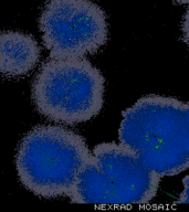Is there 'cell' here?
Instances as JSON below:
<instances>
[{"label":"cell","instance_id":"6da1fadb","mask_svg":"<svg viewBox=\"0 0 189 212\" xmlns=\"http://www.w3.org/2000/svg\"><path fill=\"white\" fill-rule=\"evenodd\" d=\"M119 142L160 177L189 170V103L147 95L123 112Z\"/></svg>","mask_w":189,"mask_h":212},{"label":"cell","instance_id":"7a4b0ae2","mask_svg":"<svg viewBox=\"0 0 189 212\" xmlns=\"http://www.w3.org/2000/svg\"><path fill=\"white\" fill-rule=\"evenodd\" d=\"M91 153L76 133L55 125H39L20 142L17 171L22 185L37 196H69Z\"/></svg>","mask_w":189,"mask_h":212},{"label":"cell","instance_id":"3957f363","mask_svg":"<svg viewBox=\"0 0 189 212\" xmlns=\"http://www.w3.org/2000/svg\"><path fill=\"white\" fill-rule=\"evenodd\" d=\"M160 179L122 142H102L93 148L69 197L74 203L147 204L156 196Z\"/></svg>","mask_w":189,"mask_h":212},{"label":"cell","instance_id":"277c9868","mask_svg":"<svg viewBox=\"0 0 189 212\" xmlns=\"http://www.w3.org/2000/svg\"><path fill=\"white\" fill-rule=\"evenodd\" d=\"M105 80L84 58L53 59L44 63L32 84V99L46 118L68 125L85 123L104 104Z\"/></svg>","mask_w":189,"mask_h":212},{"label":"cell","instance_id":"5b68a950","mask_svg":"<svg viewBox=\"0 0 189 212\" xmlns=\"http://www.w3.org/2000/svg\"><path fill=\"white\" fill-rule=\"evenodd\" d=\"M39 28L53 59L94 54L108 40L106 14L92 0H48Z\"/></svg>","mask_w":189,"mask_h":212},{"label":"cell","instance_id":"8992f818","mask_svg":"<svg viewBox=\"0 0 189 212\" xmlns=\"http://www.w3.org/2000/svg\"><path fill=\"white\" fill-rule=\"evenodd\" d=\"M40 59V48L30 34L0 32V74L8 78L27 75Z\"/></svg>","mask_w":189,"mask_h":212},{"label":"cell","instance_id":"52a82bcc","mask_svg":"<svg viewBox=\"0 0 189 212\" xmlns=\"http://www.w3.org/2000/svg\"><path fill=\"white\" fill-rule=\"evenodd\" d=\"M183 186H184V190L179 196L178 203L189 204V174L183 179Z\"/></svg>","mask_w":189,"mask_h":212},{"label":"cell","instance_id":"ba28073f","mask_svg":"<svg viewBox=\"0 0 189 212\" xmlns=\"http://www.w3.org/2000/svg\"><path fill=\"white\" fill-rule=\"evenodd\" d=\"M181 31H183V38L186 42L187 46L189 49V8L187 9L186 14L183 19V23H181Z\"/></svg>","mask_w":189,"mask_h":212},{"label":"cell","instance_id":"9c48e42d","mask_svg":"<svg viewBox=\"0 0 189 212\" xmlns=\"http://www.w3.org/2000/svg\"><path fill=\"white\" fill-rule=\"evenodd\" d=\"M171 1L180 3V5H189V0H171Z\"/></svg>","mask_w":189,"mask_h":212}]
</instances>
